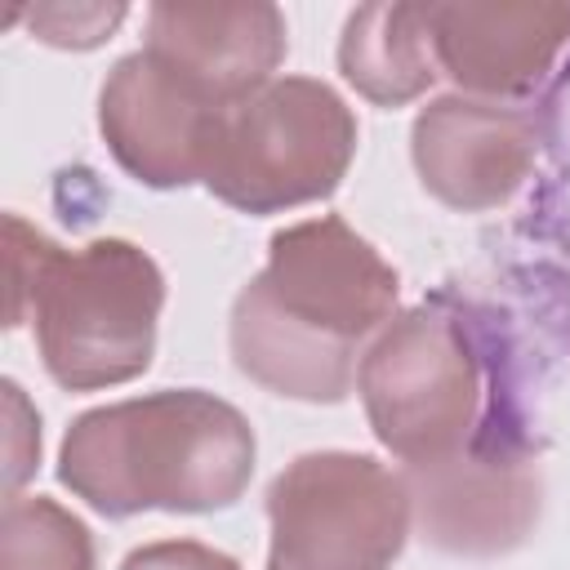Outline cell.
Instances as JSON below:
<instances>
[{
	"mask_svg": "<svg viewBox=\"0 0 570 570\" xmlns=\"http://www.w3.org/2000/svg\"><path fill=\"white\" fill-rule=\"evenodd\" d=\"M223 111L147 49L116 58L98 89V134L111 160L151 191L205 183Z\"/></svg>",
	"mask_w": 570,
	"mask_h": 570,
	"instance_id": "cell-8",
	"label": "cell"
},
{
	"mask_svg": "<svg viewBox=\"0 0 570 570\" xmlns=\"http://www.w3.org/2000/svg\"><path fill=\"white\" fill-rule=\"evenodd\" d=\"M356 392L374 441L410 468L445 459L476 436L485 374L459 316L419 303L370 338Z\"/></svg>",
	"mask_w": 570,
	"mask_h": 570,
	"instance_id": "cell-5",
	"label": "cell"
},
{
	"mask_svg": "<svg viewBox=\"0 0 570 570\" xmlns=\"http://www.w3.org/2000/svg\"><path fill=\"white\" fill-rule=\"evenodd\" d=\"M4 401H9V494H18V485L40 468V414L27 405L22 387L13 379H4Z\"/></svg>",
	"mask_w": 570,
	"mask_h": 570,
	"instance_id": "cell-16",
	"label": "cell"
},
{
	"mask_svg": "<svg viewBox=\"0 0 570 570\" xmlns=\"http://www.w3.org/2000/svg\"><path fill=\"white\" fill-rule=\"evenodd\" d=\"M4 325H22L31 316L40 365L58 387L102 392L151 370L165 272L142 245L98 236L80 249H62L18 214L4 218Z\"/></svg>",
	"mask_w": 570,
	"mask_h": 570,
	"instance_id": "cell-3",
	"label": "cell"
},
{
	"mask_svg": "<svg viewBox=\"0 0 570 570\" xmlns=\"http://www.w3.org/2000/svg\"><path fill=\"white\" fill-rule=\"evenodd\" d=\"M147 53L169 62L214 102L236 107L276 80L289 53L285 13L267 0L236 4H178L160 0L147 9Z\"/></svg>",
	"mask_w": 570,
	"mask_h": 570,
	"instance_id": "cell-11",
	"label": "cell"
},
{
	"mask_svg": "<svg viewBox=\"0 0 570 570\" xmlns=\"http://www.w3.org/2000/svg\"><path fill=\"white\" fill-rule=\"evenodd\" d=\"M414 174L428 196L459 214L508 205L539 156L534 116L508 102L441 94L410 125Z\"/></svg>",
	"mask_w": 570,
	"mask_h": 570,
	"instance_id": "cell-9",
	"label": "cell"
},
{
	"mask_svg": "<svg viewBox=\"0 0 570 570\" xmlns=\"http://www.w3.org/2000/svg\"><path fill=\"white\" fill-rule=\"evenodd\" d=\"M338 71L374 107H405L423 98L441 76L428 36V9L401 0L352 9L338 36Z\"/></svg>",
	"mask_w": 570,
	"mask_h": 570,
	"instance_id": "cell-12",
	"label": "cell"
},
{
	"mask_svg": "<svg viewBox=\"0 0 570 570\" xmlns=\"http://www.w3.org/2000/svg\"><path fill=\"white\" fill-rule=\"evenodd\" d=\"M120 570H240V561L200 539H156L134 548L120 561Z\"/></svg>",
	"mask_w": 570,
	"mask_h": 570,
	"instance_id": "cell-15",
	"label": "cell"
},
{
	"mask_svg": "<svg viewBox=\"0 0 570 570\" xmlns=\"http://www.w3.org/2000/svg\"><path fill=\"white\" fill-rule=\"evenodd\" d=\"M267 570H392L410 539L405 476L356 450L289 459L267 485Z\"/></svg>",
	"mask_w": 570,
	"mask_h": 570,
	"instance_id": "cell-6",
	"label": "cell"
},
{
	"mask_svg": "<svg viewBox=\"0 0 570 570\" xmlns=\"http://www.w3.org/2000/svg\"><path fill=\"white\" fill-rule=\"evenodd\" d=\"M423 9L436 71L454 80V94L490 102L539 89L570 45V4L557 0H436Z\"/></svg>",
	"mask_w": 570,
	"mask_h": 570,
	"instance_id": "cell-10",
	"label": "cell"
},
{
	"mask_svg": "<svg viewBox=\"0 0 570 570\" xmlns=\"http://www.w3.org/2000/svg\"><path fill=\"white\" fill-rule=\"evenodd\" d=\"M410 517L428 548L450 557H503L530 539L543 508L539 459L521 441L472 436L463 450L410 463Z\"/></svg>",
	"mask_w": 570,
	"mask_h": 570,
	"instance_id": "cell-7",
	"label": "cell"
},
{
	"mask_svg": "<svg viewBox=\"0 0 570 570\" xmlns=\"http://www.w3.org/2000/svg\"><path fill=\"white\" fill-rule=\"evenodd\" d=\"M258 441L249 419L205 392L165 387L71 419L58 481L94 512H223L249 490Z\"/></svg>",
	"mask_w": 570,
	"mask_h": 570,
	"instance_id": "cell-2",
	"label": "cell"
},
{
	"mask_svg": "<svg viewBox=\"0 0 570 570\" xmlns=\"http://www.w3.org/2000/svg\"><path fill=\"white\" fill-rule=\"evenodd\" d=\"M356 116L312 76H276L218 120L209 196L240 214H285L338 191L356 156Z\"/></svg>",
	"mask_w": 570,
	"mask_h": 570,
	"instance_id": "cell-4",
	"label": "cell"
},
{
	"mask_svg": "<svg viewBox=\"0 0 570 570\" xmlns=\"http://www.w3.org/2000/svg\"><path fill=\"white\" fill-rule=\"evenodd\" d=\"M125 4H36L27 9V27L36 40L53 49H94L111 40V31L125 22Z\"/></svg>",
	"mask_w": 570,
	"mask_h": 570,
	"instance_id": "cell-14",
	"label": "cell"
},
{
	"mask_svg": "<svg viewBox=\"0 0 570 570\" xmlns=\"http://www.w3.org/2000/svg\"><path fill=\"white\" fill-rule=\"evenodd\" d=\"M0 570H98L89 525L45 494H9L0 512Z\"/></svg>",
	"mask_w": 570,
	"mask_h": 570,
	"instance_id": "cell-13",
	"label": "cell"
},
{
	"mask_svg": "<svg viewBox=\"0 0 570 570\" xmlns=\"http://www.w3.org/2000/svg\"><path fill=\"white\" fill-rule=\"evenodd\" d=\"M396 267L338 214L303 218L267 240V263L232 298L236 370L289 401L338 405L370 338L396 316Z\"/></svg>",
	"mask_w": 570,
	"mask_h": 570,
	"instance_id": "cell-1",
	"label": "cell"
}]
</instances>
